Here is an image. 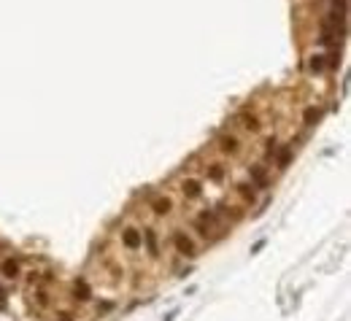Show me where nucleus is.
I'll return each instance as SVG.
<instances>
[{
	"label": "nucleus",
	"instance_id": "nucleus-1",
	"mask_svg": "<svg viewBox=\"0 0 351 321\" xmlns=\"http://www.w3.org/2000/svg\"><path fill=\"white\" fill-rule=\"evenodd\" d=\"M216 222H219V213L216 210H211V208H205V210H200L197 216H195V229L208 238V232L216 227Z\"/></svg>",
	"mask_w": 351,
	"mask_h": 321
},
{
	"label": "nucleus",
	"instance_id": "nucleus-2",
	"mask_svg": "<svg viewBox=\"0 0 351 321\" xmlns=\"http://www.w3.org/2000/svg\"><path fill=\"white\" fill-rule=\"evenodd\" d=\"M170 240H173L176 251L181 254V257H189V259H192L195 254H197V245H195V240L189 238L187 232H181V229H178V232H173V235H170Z\"/></svg>",
	"mask_w": 351,
	"mask_h": 321
},
{
	"label": "nucleus",
	"instance_id": "nucleus-3",
	"mask_svg": "<svg viewBox=\"0 0 351 321\" xmlns=\"http://www.w3.org/2000/svg\"><path fill=\"white\" fill-rule=\"evenodd\" d=\"M122 243H124V248H130V251H138L143 240H140V232L135 227H127L122 232Z\"/></svg>",
	"mask_w": 351,
	"mask_h": 321
},
{
	"label": "nucleus",
	"instance_id": "nucleus-4",
	"mask_svg": "<svg viewBox=\"0 0 351 321\" xmlns=\"http://www.w3.org/2000/svg\"><path fill=\"white\" fill-rule=\"evenodd\" d=\"M219 151L222 154H238L240 151V140L235 135H222L219 138Z\"/></svg>",
	"mask_w": 351,
	"mask_h": 321
},
{
	"label": "nucleus",
	"instance_id": "nucleus-5",
	"mask_svg": "<svg viewBox=\"0 0 351 321\" xmlns=\"http://www.w3.org/2000/svg\"><path fill=\"white\" fill-rule=\"evenodd\" d=\"M140 240H143L140 245H146V251L152 254V257H159V240H157V232H154V229H146V232L140 235Z\"/></svg>",
	"mask_w": 351,
	"mask_h": 321
},
{
	"label": "nucleus",
	"instance_id": "nucleus-6",
	"mask_svg": "<svg viewBox=\"0 0 351 321\" xmlns=\"http://www.w3.org/2000/svg\"><path fill=\"white\" fill-rule=\"evenodd\" d=\"M0 275H3V278H19V259L17 257L3 259V264H0Z\"/></svg>",
	"mask_w": 351,
	"mask_h": 321
},
{
	"label": "nucleus",
	"instance_id": "nucleus-7",
	"mask_svg": "<svg viewBox=\"0 0 351 321\" xmlns=\"http://www.w3.org/2000/svg\"><path fill=\"white\" fill-rule=\"evenodd\" d=\"M181 192H184V197L195 200V197H200V194H203V184H200L197 178H187V181L181 184Z\"/></svg>",
	"mask_w": 351,
	"mask_h": 321
},
{
	"label": "nucleus",
	"instance_id": "nucleus-8",
	"mask_svg": "<svg viewBox=\"0 0 351 321\" xmlns=\"http://www.w3.org/2000/svg\"><path fill=\"white\" fill-rule=\"evenodd\" d=\"M152 210L157 213V216H168L170 210H173V200L170 197H154V203H152Z\"/></svg>",
	"mask_w": 351,
	"mask_h": 321
},
{
	"label": "nucleus",
	"instance_id": "nucleus-9",
	"mask_svg": "<svg viewBox=\"0 0 351 321\" xmlns=\"http://www.w3.org/2000/svg\"><path fill=\"white\" fill-rule=\"evenodd\" d=\"M252 184L257 189L270 187V178H268V173H265V168H259V165H254V168H252Z\"/></svg>",
	"mask_w": 351,
	"mask_h": 321
},
{
	"label": "nucleus",
	"instance_id": "nucleus-10",
	"mask_svg": "<svg viewBox=\"0 0 351 321\" xmlns=\"http://www.w3.org/2000/svg\"><path fill=\"white\" fill-rule=\"evenodd\" d=\"M292 154H294V149L292 146H281V149H275V165H278V168H287L289 162H292Z\"/></svg>",
	"mask_w": 351,
	"mask_h": 321
},
{
	"label": "nucleus",
	"instance_id": "nucleus-11",
	"mask_svg": "<svg viewBox=\"0 0 351 321\" xmlns=\"http://www.w3.org/2000/svg\"><path fill=\"white\" fill-rule=\"evenodd\" d=\"M238 119L243 122V130H249V132H257V130H259V119H257V116H252L249 111H243Z\"/></svg>",
	"mask_w": 351,
	"mask_h": 321
},
{
	"label": "nucleus",
	"instance_id": "nucleus-12",
	"mask_svg": "<svg viewBox=\"0 0 351 321\" xmlns=\"http://www.w3.org/2000/svg\"><path fill=\"white\" fill-rule=\"evenodd\" d=\"M238 192L246 203H254V200H257V187H254V184H238Z\"/></svg>",
	"mask_w": 351,
	"mask_h": 321
},
{
	"label": "nucleus",
	"instance_id": "nucleus-13",
	"mask_svg": "<svg viewBox=\"0 0 351 321\" xmlns=\"http://www.w3.org/2000/svg\"><path fill=\"white\" fill-rule=\"evenodd\" d=\"M205 173H208V178H211V181H224V168H222V165H211V168L208 170H205Z\"/></svg>",
	"mask_w": 351,
	"mask_h": 321
},
{
	"label": "nucleus",
	"instance_id": "nucleus-14",
	"mask_svg": "<svg viewBox=\"0 0 351 321\" xmlns=\"http://www.w3.org/2000/svg\"><path fill=\"white\" fill-rule=\"evenodd\" d=\"M316 119H319V111H316V108H308V111H305V124H313Z\"/></svg>",
	"mask_w": 351,
	"mask_h": 321
},
{
	"label": "nucleus",
	"instance_id": "nucleus-15",
	"mask_svg": "<svg viewBox=\"0 0 351 321\" xmlns=\"http://www.w3.org/2000/svg\"><path fill=\"white\" fill-rule=\"evenodd\" d=\"M322 68H324V57H313V59H311V70H316V73H319Z\"/></svg>",
	"mask_w": 351,
	"mask_h": 321
},
{
	"label": "nucleus",
	"instance_id": "nucleus-16",
	"mask_svg": "<svg viewBox=\"0 0 351 321\" xmlns=\"http://www.w3.org/2000/svg\"><path fill=\"white\" fill-rule=\"evenodd\" d=\"M33 297H38V302H41V305H46V302H49V294L43 292V289H38V292H35Z\"/></svg>",
	"mask_w": 351,
	"mask_h": 321
},
{
	"label": "nucleus",
	"instance_id": "nucleus-17",
	"mask_svg": "<svg viewBox=\"0 0 351 321\" xmlns=\"http://www.w3.org/2000/svg\"><path fill=\"white\" fill-rule=\"evenodd\" d=\"M332 6H335V11H338V14H346V0H335Z\"/></svg>",
	"mask_w": 351,
	"mask_h": 321
},
{
	"label": "nucleus",
	"instance_id": "nucleus-18",
	"mask_svg": "<svg viewBox=\"0 0 351 321\" xmlns=\"http://www.w3.org/2000/svg\"><path fill=\"white\" fill-rule=\"evenodd\" d=\"M3 300H6V292H3V286H0V308H6V302H3Z\"/></svg>",
	"mask_w": 351,
	"mask_h": 321
}]
</instances>
